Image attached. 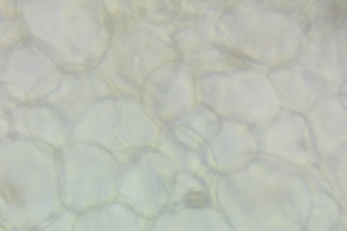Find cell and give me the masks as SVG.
I'll return each mask as SVG.
<instances>
[{"instance_id":"obj_1","label":"cell","mask_w":347,"mask_h":231,"mask_svg":"<svg viewBox=\"0 0 347 231\" xmlns=\"http://www.w3.org/2000/svg\"><path fill=\"white\" fill-rule=\"evenodd\" d=\"M2 195H4L6 201L10 204H14V206H21L23 204V191L17 187L15 183H4Z\"/></svg>"},{"instance_id":"obj_2","label":"cell","mask_w":347,"mask_h":231,"mask_svg":"<svg viewBox=\"0 0 347 231\" xmlns=\"http://www.w3.org/2000/svg\"><path fill=\"white\" fill-rule=\"evenodd\" d=\"M185 204L189 208H204L208 206V197L201 191H191L189 195H185Z\"/></svg>"},{"instance_id":"obj_3","label":"cell","mask_w":347,"mask_h":231,"mask_svg":"<svg viewBox=\"0 0 347 231\" xmlns=\"http://www.w3.org/2000/svg\"><path fill=\"white\" fill-rule=\"evenodd\" d=\"M328 17L332 21H336V23L346 21V4H332L330 6V12H328Z\"/></svg>"}]
</instances>
